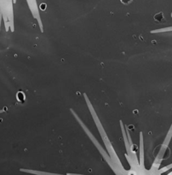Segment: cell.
Returning a JSON list of instances; mask_svg holds the SVG:
<instances>
[{"label":"cell","instance_id":"cell-3","mask_svg":"<svg viewBox=\"0 0 172 175\" xmlns=\"http://www.w3.org/2000/svg\"><path fill=\"white\" fill-rule=\"evenodd\" d=\"M45 7H46V5H45V4H41V9H42L43 10L45 9Z\"/></svg>","mask_w":172,"mask_h":175},{"label":"cell","instance_id":"cell-2","mask_svg":"<svg viewBox=\"0 0 172 175\" xmlns=\"http://www.w3.org/2000/svg\"><path fill=\"white\" fill-rule=\"evenodd\" d=\"M120 1L124 4H129V3H131L132 2V0H120Z\"/></svg>","mask_w":172,"mask_h":175},{"label":"cell","instance_id":"cell-4","mask_svg":"<svg viewBox=\"0 0 172 175\" xmlns=\"http://www.w3.org/2000/svg\"><path fill=\"white\" fill-rule=\"evenodd\" d=\"M171 16H172V14H171Z\"/></svg>","mask_w":172,"mask_h":175},{"label":"cell","instance_id":"cell-1","mask_svg":"<svg viewBox=\"0 0 172 175\" xmlns=\"http://www.w3.org/2000/svg\"><path fill=\"white\" fill-rule=\"evenodd\" d=\"M154 19L156 20V21H161L162 20L164 19V16H163L162 13H158V14L155 15Z\"/></svg>","mask_w":172,"mask_h":175}]
</instances>
